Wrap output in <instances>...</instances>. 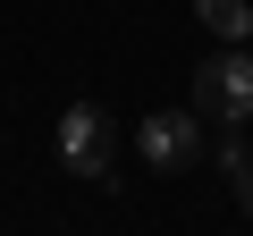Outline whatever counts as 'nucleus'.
Masks as SVG:
<instances>
[{
  "label": "nucleus",
  "instance_id": "obj_1",
  "mask_svg": "<svg viewBox=\"0 0 253 236\" xmlns=\"http://www.w3.org/2000/svg\"><path fill=\"white\" fill-rule=\"evenodd\" d=\"M194 110L219 118V127H253V51L245 42H219L194 68Z\"/></svg>",
  "mask_w": 253,
  "mask_h": 236
},
{
  "label": "nucleus",
  "instance_id": "obj_2",
  "mask_svg": "<svg viewBox=\"0 0 253 236\" xmlns=\"http://www.w3.org/2000/svg\"><path fill=\"white\" fill-rule=\"evenodd\" d=\"M110 160H118V118L101 101H68L59 110V169L68 177H110Z\"/></svg>",
  "mask_w": 253,
  "mask_h": 236
},
{
  "label": "nucleus",
  "instance_id": "obj_3",
  "mask_svg": "<svg viewBox=\"0 0 253 236\" xmlns=\"http://www.w3.org/2000/svg\"><path fill=\"white\" fill-rule=\"evenodd\" d=\"M135 152L152 169H194L203 160V110H152L135 127Z\"/></svg>",
  "mask_w": 253,
  "mask_h": 236
},
{
  "label": "nucleus",
  "instance_id": "obj_4",
  "mask_svg": "<svg viewBox=\"0 0 253 236\" xmlns=\"http://www.w3.org/2000/svg\"><path fill=\"white\" fill-rule=\"evenodd\" d=\"M194 17H203L219 42H245V34H253V0H194Z\"/></svg>",
  "mask_w": 253,
  "mask_h": 236
},
{
  "label": "nucleus",
  "instance_id": "obj_5",
  "mask_svg": "<svg viewBox=\"0 0 253 236\" xmlns=\"http://www.w3.org/2000/svg\"><path fill=\"white\" fill-rule=\"evenodd\" d=\"M236 202H245V219H253V160L236 169Z\"/></svg>",
  "mask_w": 253,
  "mask_h": 236
}]
</instances>
